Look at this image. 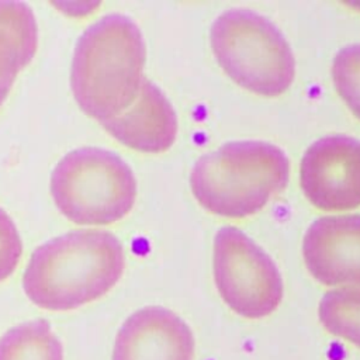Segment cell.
Listing matches in <instances>:
<instances>
[{"instance_id": "cell-10", "label": "cell", "mask_w": 360, "mask_h": 360, "mask_svg": "<svg viewBox=\"0 0 360 360\" xmlns=\"http://www.w3.org/2000/svg\"><path fill=\"white\" fill-rule=\"evenodd\" d=\"M101 125L117 141L139 152L159 153L169 149L177 132L174 110L166 96L143 77L134 103Z\"/></svg>"}, {"instance_id": "cell-14", "label": "cell", "mask_w": 360, "mask_h": 360, "mask_svg": "<svg viewBox=\"0 0 360 360\" xmlns=\"http://www.w3.org/2000/svg\"><path fill=\"white\" fill-rule=\"evenodd\" d=\"M332 77L339 96L360 118V44L349 45L336 53Z\"/></svg>"}, {"instance_id": "cell-1", "label": "cell", "mask_w": 360, "mask_h": 360, "mask_svg": "<svg viewBox=\"0 0 360 360\" xmlns=\"http://www.w3.org/2000/svg\"><path fill=\"white\" fill-rule=\"evenodd\" d=\"M124 266L122 246L112 233L79 229L48 240L32 253L22 288L39 308L69 311L108 292Z\"/></svg>"}, {"instance_id": "cell-11", "label": "cell", "mask_w": 360, "mask_h": 360, "mask_svg": "<svg viewBox=\"0 0 360 360\" xmlns=\"http://www.w3.org/2000/svg\"><path fill=\"white\" fill-rule=\"evenodd\" d=\"M37 45L32 10L21 1H0V107L18 72L32 60Z\"/></svg>"}, {"instance_id": "cell-12", "label": "cell", "mask_w": 360, "mask_h": 360, "mask_svg": "<svg viewBox=\"0 0 360 360\" xmlns=\"http://www.w3.org/2000/svg\"><path fill=\"white\" fill-rule=\"evenodd\" d=\"M0 360H63V347L49 322L35 319L0 338Z\"/></svg>"}, {"instance_id": "cell-2", "label": "cell", "mask_w": 360, "mask_h": 360, "mask_svg": "<svg viewBox=\"0 0 360 360\" xmlns=\"http://www.w3.org/2000/svg\"><path fill=\"white\" fill-rule=\"evenodd\" d=\"M146 51L136 24L110 14L79 38L70 72V87L79 107L100 122L118 115L136 98Z\"/></svg>"}, {"instance_id": "cell-15", "label": "cell", "mask_w": 360, "mask_h": 360, "mask_svg": "<svg viewBox=\"0 0 360 360\" xmlns=\"http://www.w3.org/2000/svg\"><path fill=\"white\" fill-rule=\"evenodd\" d=\"M22 252L18 231L11 218L0 208V281L15 270Z\"/></svg>"}, {"instance_id": "cell-8", "label": "cell", "mask_w": 360, "mask_h": 360, "mask_svg": "<svg viewBox=\"0 0 360 360\" xmlns=\"http://www.w3.org/2000/svg\"><path fill=\"white\" fill-rule=\"evenodd\" d=\"M302 255L319 283L360 287V215L314 221L304 236Z\"/></svg>"}, {"instance_id": "cell-4", "label": "cell", "mask_w": 360, "mask_h": 360, "mask_svg": "<svg viewBox=\"0 0 360 360\" xmlns=\"http://www.w3.org/2000/svg\"><path fill=\"white\" fill-rule=\"evenodd\" d=\"M212 52L239 86L267 97L284 93L295 75V60L283 34L250 10H228L212 24Z\"/></svg>"}, {"instance_id": "cell-3", "label": "cell", "mask_w": 360, "mask_h": 360, "mask_svg": "<svg viewBox=\"0 0 360 360\" xmlns=\"http://www.w3.org/2000/svg\"><path fill=\"white\" fill-rule=\"evenodd\" d=\"M288 159L276 145L236 141L201 156L190 174L197 201L212 214L245 218L288 183Z\"/></svg>"}, {"instance_id": "cell-5", "label": "cell", "mask_w": 360, "mask_h": 360, "mask_svg": "<svg viewBox=\"0 0 360 360\" xmlns=\"http://www.w3.org/2000/svg\"><path fill=\"white\" fill-rule=\"evenodd\" d=\"M51 193L59 211L72 222L105 225L131 211L136 180L118 155L100 148H80L55 166Z\"/></svg>"}, {"instance_id": "cell-7", "label": "cell", "mask_w": 360, "mask_h": 360, "mask_svg": "<svg viewBox=\"0 0 360 360\" xmlns=\"http://www.w3.org/2000/svg\"><path fill=\"white\" fill-rule=\"evenodd\" d=\"M301 188L309 202L323 211L359 207L360 142L345 135L314 142L301 162Z\"/></svg>"}, {"instance_id": "cell-13", "label": "cell", "mask_w": 360, "mask_h": 360, "mask_svg": "<svg viewBox=\"0 0 360 360\" xmlns=\"http://www.w3.org/2000/svg\"><path fill=\"white\" fill-rule=\"evenodd\" d=\"M323 328L360 347V287H342L328 291L318 307Z\"/></svg>"}, {"instance_id": "cell-6", "label": "cell", "mask_w": 360, "mask_h": 360, "mask_svg": "<svg viewBox=\"0 0 360 360\" xmlns=\"http://www.w3.org/2000/svg\"><path fill=\"white\" fill-rule=\"evenodd\" d=\"M214 278L226 305L245 318L270 315L283 298V280L270 256L232 226L215 235Z\"/></svg>"}, {"instance_id": "cell-9", "label": "cell", "mask_w": 360, "mask_h": 360, "mask_svg": "<svg viewBox=\"0 0 360 360\" xmlns=\"http://www.w3.org/2000/svg\"><path fill=\"white\" fill-rule=\"evenodd\" d=\"M194 338L188 325L162 307L134 312L117 333L112 360H193Z\"/></svg>"}]
</instances>
